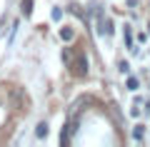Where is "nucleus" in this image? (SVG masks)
<instances>
[{
  "mask_svg": "<svg viewBox=\"0 0 150 147\" xmlns=\"http://www.w3.org/2000/svg\"><path fill=\"white\" fill-rule=\"evenodd\" d=\"M128 90H138V80L135 77H128Z\"/></svg>",
  "mask_w": 150,
  "mask_h": 147,
  "instance_id": "obj_7",
  "label": "nucleus"
},
{
  "mask_svg": "<svg viewBox=\"0 0 150 147\" xmlns=\"http://www.w3.org/2000/svg\"><path fill=\"white\" fill-rule=\"evenodd\" d=\"M48 135V125H45V122H40V125H38V130H35V137H45Z\"/></svg>",
  "mask_w": 150,
  "mask_h": 147,
  "instance_id": "obj_4",
  "label": "nucleus"
},
{
  "mask_svg": "<svg viewBox=\"0 0 150 147\" xmlns=\"http://www.w3.org/2000/svg\"><path fill=\"white\" fill-rule=\"evenodd\" d=\"M60 37H63V40H68V42H70V40H73V37H75V32L70 30V27H63V30H60Z\"/></svg>",
  "mask_w": 150,
  "mask_h": 147,
  "instance_id": "obj_3",
  "label": "nucleus"
},
{
  "mask_svg": "<svg viewBox=\"0 0 150 147\" xmlns=\"http://www.w3.org/2000/svg\"><path fill=\"white\" fill-rule=\"evenodd\" d=\"M53 18H55V20H60V18H63V10H60V8H55V10H53Z\"/></svg>",
  "mask_w": 150,
  "mask_h": 147,
  "instance_id": "obj_9",
  "label": "nucleus"
},
{
  "mask_svg": "<svg viewBox=\"0 0 150 147\" xmlns=\"http://www.w3.org/2000/svg\"><path fill=\"white\" fill-rule=\"evenodd\" d=\"M63 58H65V63H68V68H70V72H73V75H85L88 72V58L83 53L75 55L73 50H68Z\"/></svg>",
  "mask_w": 150,
  "mask_h": 147,
  "instance_id": "obj_1",
  "label": "nucleus"
},
{
  "mask_svg": "<svg viewBox=\"0 0 150 147\" xmlns=\"http://www.w3.org/2000/svg\"><path fill=\"white\" fill-rule=\"evenodd\" d=\"M143 135H145V130H143V127H135V130H133V137H135V140H143Z\"/></svg>",
  "mask_w": 150,
  "mask_h": 147,
  "instance_id": "obj_6",
  "label": "nucleus"
},
{
  "mask_svg": "<svg viewBox=\"0 0 150 147\" xmlns=\"http://www.w3.org/2000/svg\"><path fill=\"white\" fill-rule=\"evenodd\" d=\"M98 32H100V35H112V23H110V18H105L103 13H98Z\"/></svg>",
  "mask_w": 150,
  "mask_h": 147,
  "instance_id": "obj_2",
  "label": "nucleus"
},
{
  "mask_svg": "<svg viewBox=\"0 0 150 147\" xmlns=\"http://www.w3.org/2000/svg\"><path fill=\"white\" fill-rule=\"evenodd\" d=\"M23 13H25V15L33 13V0H23Z\"/></svg>",
  "mask_w": 150,
  "mask_h": 147,
  "instance_id": "obj_5",
  "label": "nucleus"
},
{
  "mask_svg": "<svg viewBox=\"0 0 150 147\" xmlns=\"http://www.w3.org/2000/svg\"><path fill=\"white\" fill-rule=\"evenodd\" d=\"M125 42L133 45V32H130V27H125Z\"/></svg>",
  "mask_w": 150,
  "mask_h": 147,
  "instance_id": "obj_8",
  "label": "nucleus"
}]
</instances>
